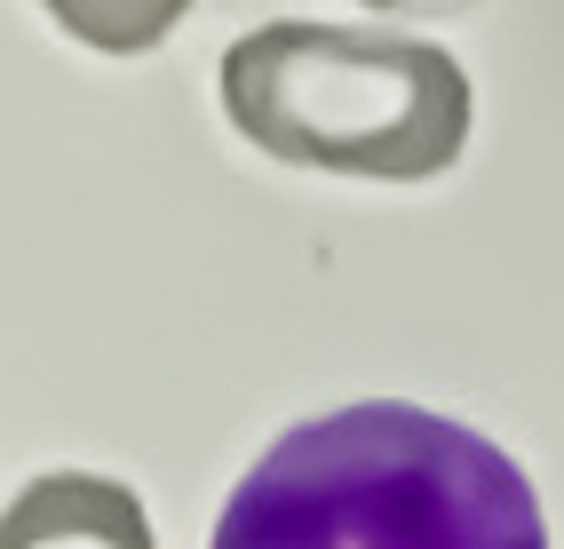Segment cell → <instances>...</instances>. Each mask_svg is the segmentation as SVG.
Here are the masks:
<instances>
[{"mask_svg": "<svg viewBox=\"0 0 564 549\" xmlns=\"http://www.w3.org/2000/svg\"><path fill=\"white\" fill-rule=\"evenodd\" d=\"M207 549H549V518L494 438L366 398L294 422L231 486Z\"/></svg>", "mask_w": 564, "mask_h": 549, "instance_id": "6da1fadb", "label": "cell"}, {"mask_svg": "<svg viewBox=\"0 0 564 549\" xmlns=\"http://www.w3.org/2000/svg\"><path fill=\"white\" fill-rule=\"evenodd\" d=\"M223 112L279 168L430 183L469 143V72L430 41L286 17L231 41Z\"/></svg>", "mask_w": 564, "mask_h": 549, "instance_id": "7a4b0ae2", "label": "cell"}, {"mask_svg": "<svg viewBox=\"0 0 564 549\" xmlns=\"http://www.w3.org/2000/svg\"><path fill=\"white\" fill-rule=\"evenodd\" d=\"M0 549H160L143 502L96 470H48L0 509Z\"/></svg>", "mask_w": 564, "mask_h": 549, "instance_id": "3957f363", "label": "cell"}, {"mask_svg": "<svg viewBox=\"0 0 564 549\" xmlns=\"http://www.w3.org/2000/svg\"><path fill=\"white\" fill-rule=\"evenodd\" d=\"M41 9H48L80 49L143 56V49H160L167 32L183 24V9H192V0H41Z\"/></svg>", "mask_w": 564, "mask_h": 549, "instance_id": "277c9868", "label": "cell"}, {"mask_svg": "<svg viewBox=\"0 0 564 549\" xmlns=\"http://www.w3.org/2000/svg\"><path fill=\"white\" fill-rule=\"evenodd\" d=\"M366 9H437V0H366Z\"/></svg>", "mask_w": 564, "mask_h": 549, "instance_id": "5b68a950", "label": "cell"}]
</instances>
